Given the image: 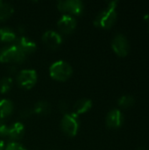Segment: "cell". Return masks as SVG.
I'll return each mask as SVG.
<instances>
[{
  "mask_svg": "<svg viewBox=\"0 0 149 150\" xmlns=\"http://www.w3.org/2000/svg\"><path fill=\"white\" fill-rule=\"evenodd\" d=\"M51 76L58 81H66L72 75V67L64 61H58L54 62L50 67Z\"/></svg>",
  "mask_w": 149,
  "mask_h": 150,
  "instance_id": "obj_3",
  "label": "cell"
},
{
  "mask_svg": "<svg viewBox=\"0 0 149 150\" xmlns=\"http://www.w3.org/2000/svg\"><path fill=\"white\" fill-rule=\"evenodd\" d=\"M113 51L119 56H126L129 52V42L126 36L123 34H116L112 41Z\"/></svg>",
  "mask_w": 149,
  "mask_h": 150,
  "instance_id": "obj_7",
  "label": "cell"
},
{
  "mask_svg": "<svg viewBox=\"0 0 149 150\" xmlns=\"http://www.w3.org/2000/svg\"><path fill=\"white\" fill-rule=\"evenodd\" d=\"M57 26L62 33L68 34L75 30L76 26V20L73 16L63 14L61 18L59 19Z\"/></svg>",
  "mask_w": 149,
  "mask_h": 150,
  "instance_id": "obj_8",
  "label": "cell"
},
{
  "mask_svg": "<svg viewBox=\"0 0 149 150\" xmlns=\"http://www.w3.org/2000/svg\"><path fill=\"white\" fill-rule=\"evenodd\" d=\"M15 45L26 55L29 54H32L35 51L36 49V44L31 40L30 39L25 37V36H20L18 38H16V43Z\"/></svg>",
  "mask_w": 149,
  "mask_h": 150,
  "instance_id": "obj_11",
  "label": "cell"
},
{
  "mask_svg": "<svg viewBox=\"0 0 149 150\" xmlns=\"http://www.w3.org/2000/svg\"><path fill=\"white\" fill-rule=\"evenodd\" d=\"M58 9L65 15H80L83 11V4L79 0H66L57 3Z\"/></svg>",
  "mask_w": 149,
  "mask_h": 150,
  "instance_id": "obj_4",
  "label": "cell"
},
{
  "mask_svg": "<svg viewBox=\"0 0 149 150\" xmlns=\"http://www.w3.org/2000/svg\"><path fill=\"white\" fill-rule=\"evenodd\" d=\"M14 106L11 101L8 99L0 100V119H5L9 117L13 112Z\"/></svg>",
  "mask_w": 149,
  "mask_h": 150,
  "instance_id": "obj_14",
  "label": "cell"
},
{
  "mask_svg": "<svg viewBox=\"0 0 149 150\" xmlns=\"http://www.w3.org/2000/svg\"><path fill=\"white\" fill-rule=\"evenodd\" d=\"M37 82V73L33 69H24L17 76L18 84L24 89H31Z\"/></svg>",
  "mask_w": 149,
  "mask_h": 150,
  "instance_id": "obj_6",
  "label": "cell"
},
{
  "mask_svg": "<svg viewBox=\"0 0 149 150\" xmlns=\"http://www.w3.org/2000/svg\"><path fill=\"white\" fill-rule=\"evenodd\" d=\"M12 86V79L11 77H4L0 80V92L6 93L8 92Z\"/></svg>",
  "mask_w": 149,
  "mask_h": 150,
  "instance_id": "obj_19",
  "label": "cell"
},
{
  "mask_svg": "<svg viewBox=\"0 0 149 150\" xmlns=\"http://www.w3.org/2000/svg\"><path fill=\"white\" fill-rule=\"evenodd\" d=\"M43 42L47 47L51 49H56L62 42V37L54 31H47L42 36Z\"/></svg>",
  "mask_w": 149,
  "mask_h": 150,
  "instance_id": "obj_10",
  "label": "cell"
},
{
  "mask_svg": "<svg viewBox=\"0 0 149 150\" xmlns=\"http://www.w3.org/2000/svg\"><path fill=\"white\" fill-rule=\"evenodd\" d=\"M4 143L3 141H0V150H4Z\"/></svg>",
  "mask_w": 149,
  "mask_h": 150,
  "instance_id": "obj_23",
  "label": "cell"
},
{
  "mask_svg": "<svg viewBox=\"0 0 149 150\" xmlns=\"http://www.w3.org/2000/svg\"><path fill=\"white\" fill-rule=\"evenodd\" d=\"M9 134V126L5 124L0 125V136L1 137H8Z\"/></svg>",
  "mask_w": 149,
  "mask_h": 150,
  "instance_id": "obj_21",
  "label": "cell"
},
{
  "mask_svg": "<svg viewBox=\"0 0 149 150\" xmlns=\"http://www.w3.org/2000/svg\"><path fill=\"white\" fill-rule=\"evenodd\" d=\"M2 4H3V2H2V1H0V6L2 5Z\"/></svg>",
  "mask_w": 149,
  "mask_h": 150,
  "instance_id": "obj_25",
  "label": "cell"
},
{
  "mask_svg": "<svg viewBox=\"0 0 149 150\" xmlns=\"http://www.w3.org/2000/svg\"><path fill=\"white\" fill-rule=\"evenodd\" d=\"M14 11V9L11 4L8 3H3L0 6V21L6 20L9 18Z\"/></svg>",
  "mask_w": 149,
  "mask_h": 150,
  "instance_id": "obj_17",
  "label": "cell"
},
{
  "mask_svg": "<svg viewBox=\"0 0 149 150\" xmlns=\"http://www.w3.org/2000/svg\"><path fill=\"white\" fill-rule=\"evenodd\" d=\"M59 107H60V110H61V112H65V113H67L66 112H67V110H68V104L66 103V102H64V101H62L61 104H60V105H59Z\"/></svg>",
  "mask_w": 149,
  "mask_h": 150,
  "instance_id": "obj_22",
  "label": "cell"
},
{
  "mask_svg": "<svg viewBox=\"0 0 149 150\" xmlns=\"http://www.w3.org/2000/svg\"><path fill=\"white\" fill-rule=\"evenodd\" d=\"M4 150H26L22 145H20L18 142H10L6 147Z\"/></svg>",
  "mask_w": 149,
  "mask_h": 150,
  "instance_id": "obj_20",
  "label": "cell"
},
{
  "mask_svg": "<svg viewBox=\"0 0 149 150\" xmlns=\"http://www.w3.org/2000/svg\"><path fill=\"white\" fill-rule=\"evenodd\" d=\"M61 127L65 134L69 137L76 135L79 129V122L77 116L73 113H65L61 121Z\"/></svg>",
  "mask_w": 149,
  "mask_h": 150,
  "instance_id": "obj_5",
  "label": "cell"
},
{
  "mask_svg": "<svg viewBox=\"0 0 149 150\" xmlns=\"http://www.w3.org/2000/svg\"><path fill=\"white\" fill-rule=\"evenodd\" d=\"M134 98L133 96H130V95H125V96H122L118 103H119V105L122 108H129V107H132L133 105H134Z\"/></svg>",
  "mask_w": 149,
  "mask_h": 150,
  "instance_id": "obj_18",
  "label": "cell"
},
{
  "mask_svg": "<svg viewBox=\"0 0 149 150\" xmlns=\"http://www.w3.org/2000/svg\"><path fill=\"white\" fill-rule=\"evenodd\" d=\"M51 112V106L46 101H39L35 104L32 112L40 115H47Z\"/></svg>",
  "mask_w": 149,
  "mask_h": 150,
  "instance_id": "obj_16",
  "label": "cell"
},
{
  "mask_svg": "<svg viewBox=\"0 0 149 150\" xmlns=\"http://www.w3.org/2000/svg\"><path fill=\"white\" fill-rule=\"evenodd\" d=\"M118 1H111L107 7L101 11L94 20V25L97 27L109 29L117 20V8Z\"/></svg>",
  "mask_w": 149,
  "mask_h": 150,
  "instance_id": "obj_1",
  "label": "cell"
},
{
  "mask_svg": "<svg viewBox=\"0 0 149 150\" xmlns=\"http://www.w3.org/2000/svg\"><path fill=\"white\" fill-rule=\"evenodd\" d=\"M16 40L15 32L9 27L0 28V40L3 42H12Z\"/></svg>",
  "mask_w": 149,
  "mask_h": 150,
  "instance_id": "obj_15",
  "label": "cell"
},
{
  "mask_svg": "<svg viewBox=\"0 0 149 150\" xmlns=\"http://www.w3.org/2000/svg\"><path fill=\"white\" fill-rule=\"evenodd\" d=\"M92 107V101L87 98H82L80 100H78L75 105H74V109H73V114H75L76 116H78L80 114L85 113L88 111H90Z\"/></svg>",
  "mask_w": 149,
  "mask_h": 150,
  "instance_id": "obj_13",
  "label": "cell"
},
{
  "mask_svg": "<svg viewBox=\"0 0 149 150\" xmlns=\"http://www.w3.org/2000/svg\"><path fill=\"white\" fill-rule=\"evenodd\" d=\"M24 133H25L24 125L21 122H16L9 127L8 138L13 141H18L23 137Z\"/></svg>",
  "mask_w": 149,
  "mask_h": 150,
  "instance_id": "obj_12",
  "label": "cell"
},
{
  "mask_svg": "<svg viewBox=\"0 0 149 150\" xmlns=\"http://www.w3.org/2000/svg\"><path fill=\"white\" fill-rule=\"evenodd\" d=\"M26 58V55L15 45H9L0 49V62L8 63H20Z\"/></svg>",
  "mask_w": 149,
  "mask_h": 150,
  "instance_id": "obj_2",
  "label": "cell"
},
{
  "mask_svg": "<svg viewBox=\"0 0 149 150\" xmlns=\"http://www.w3.org/2000/svg\"><path fill=\"white\" fill-rule=\"evenodd\" d=\"M124 122V116L119 109H112L106 116V125L109 128H119Z\"/></svg>",
  "mask_w": 149,
  "mask_h": 150,
  "instance_id": "obj_9",
  "label": "cell"
},
{
  "mask_svg": "<svg viewBox=\"0 0 149 150\" xmlns=\"http://www.w3.org/2000/svg\"><path fill=\"white\" fill-rule=\"evenodd\" d=\"M137 150H145V149H142V148H138Z\"/></svg>",
  "mask_w": 149,
  "mask_h": 150,
  "instance_id": "obj_24",
  "label": "cell"
}]
</instances>
